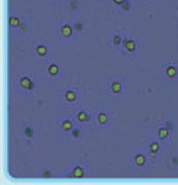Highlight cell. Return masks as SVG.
Wrapping results in <instances>:
<instances>
[{
    "label": "cell",
    "instance_id": "obj_1",
    "mask_svg": "<svg viewBox=\"0 0 178 185\" xmlns=\"http://www.w3.org/2000/svg\"><path fill=\"white\" fill-rule=\"evenodd\" d=\"M19 85L22 86L23 89H27V91H29V89H32V88H34V82H32L28 76H22V77H21V80H19Z\"/></svg>",
    "mask_w": 178,
    "mask_h": 185
},
{
    "label": "cell",
    "instance_id": "obj_2",
    "mask_svg": "<svg viewBox=\"0 0 178 185\" xmlns=\"http://www.w3.org/2000/svg\"><path fill=\"white\" fill-rule=\"evenodd\" d=\"M123 42H124V47H126V50H127V51H134V50H136V42H134L133 40L126 38Z\"/></svg>",
    "mask_w": 178,
    "mask_h": 185
},
{
    "label": "cell",
    "instance_id": "obj_3",
    "mask_svg": "<svg viewBox=\"0 0 178 185\" xmlns=\"http://www.w3.org/2000/svg\"><path fill=\"white\" fill-rule=\"evenodd\" d=\"M60 34L64 36V38H69V36L72 35V26L70 25H63L60 28Z\"/></svg>",
    "mask_w": 178,
    "mask_h": 185
},
{
    "label": "cell",
    "instance_id": "obj_4",
    "mask_svg": "<svg viewBox=\"0 0 178 185\" xmlns=\"http://www.w3.org/2000/svg\"><path fill=\"white\" fill-rule=\"evenodd\" d=\"M158 152H159V143L152 141V143L149 144V153H150V155H156Z\"/></svg>",
    "mask_w": 178,
    "mask_h": 185
},
{
    "label": "cell",
    "instance_id": "obj_5",
    "mask_svg": "<svg viewBox=\"0 0 178 185\" xmlns=\"http://www.w3.org/2000/svg\"><path fill=\"white\" fill-rule=\"evenodd\" d=\"M76 118H78L79 121H83V122H86V121L91 120V117H89L88 112H85V111H79L78 115H76Z\"/></svg>",
    "mask_w": 178,
    "mask_h": 185
},
{
    "label": "cell",
    "instance_id": "obj_6",
    "mask_svg": "<svg viewBox=\"0 0 178 185\" xmlns=\"http://www.w3.org/2000/svg\"><path fill=\"white\" fill-rule=\"evenodd\" d=\"M35 53H37L38 56H45V54H47V47L43 45V44H38V45L35 47Z\"/></svg>",
    "mask_w": 178,
    "mask_h": 185
},
{
    "label": "cell",
    "instance_id": "obj_7",
    "mask_svg": "<svg viewBox=\"0 0 178 185\" xmlns=\"http://www.w3.org/2000/svg\"><path fill=\"white\" fill-rule=\"evenodd\" d=\"M61 128L64 130V131H72L73 130V124H72V121L70 120H64L61 122Z\"/></svg>",
    "mask_w": 178,
    "mask_h": 185
},
{
    "label": "cell",
    "instance_id": "obj_8",
    "mask_svg": "<svg viewBox=\"0 0 178 185\" xmlns=\"http://www.w3.org/2000/svg\"><path fill=\"white\" fill-rule=\"evenodd\" d=\"M72 175H73L74 178H82V176H83V169H82L80 166H76V168L72 170Z\"/></svg>",
    "mask_w": 178,
    "mask_h": 185
},
{
    "label": "cell",
    "instance_id": "obj_9",
    "mask_svg": "<svg viewBox=\"0 0 178 185\" xmlns=\"http://www.w3.org/2000/svg\"><path fill=\"white\" fill-rule=\"evenodd\" d=\"M145 162H146V159H145L143 155H137V156L134 157V163H136L137 166H143Z\"/></svg>",
    "mask_w": 178,
    "mask_h": 185
},
{
    "label": "cell",
    "instance_id": "obj_10",
    "mask_svg": "<svg viewBox=\"0 0 178 185\" xmlns=\"http://www.w3.org/2000/svg\"><path fill=\"white\" fill-rule=\"evenodd\" d=\"M64 98H66V101H69V102H73V101L76 99V93H74L73 91H66V93H64Z\"/></svg>",
    "mask_w": 178,
    "mask_h": 185
},
{
    "label": "cell",
    "instance_id": "obj_11",
    "mask_svg": "<svg viewBox=\"0 0 178 185\" xmlns=\"http://www.w3.org/2000/svg\"><path fill=\"white\" fill-rule=\"evenodd\" d=\"M9 23H10V26L16 28V26L21 25V20H19V18H16V16H10V18H9Z\"/></svg>",
    "mask_w": 178,
    "mask_h": 185
},
{
    "label": "cell",
    "instance_id": "obj_12",
    "mask_svg": "<svg viewBox=\"0 0 178 185\" xmlns=\"http://www.w3.org/2000/svg\"><path fill=\"white\" fill-rule=\"evenodd\" d=\"M165 73H167L168 77H174V76L177 75V69H175L174 66H168L167 70H165Z\"/></svg>",
    "mask_w": 178,
    "mask_h": 185
},
{
    "label": "cell",
    "instance_id": "obj_13",
    "mask_svg": "<svg viewBox=\"0 0 178 185\" xmlns=\"http://www.w3.org/2000/svg\"><path fill=\"white\" fill-rule=\"evenodd\" d=\"M57 73H58V66H57V64H50V66H48V75L56 76Z\"/></svg>",
    "mask_w": 178,
    "mask_h": 185
},
{
    "label": "cell",
    "instance_id": "obj_14",
    "mask_svg": "<svg viewBox=\"0 0 178 185\" xmlns=\"http://www.w3.org/2000/svg\"><path fill=\"white\" fill-rule=\"evenodd\" d=\"M111 91L114 92V93H118L120 91H121V85H120V82H112L111 83Z\"/></svg>",
    "mask_w": 178,
    "mask_h": 185
},
{
    "label": "cell",
    "instance_id": "obj_15",
    "mask_svg": "<svg viewBox=\"0 0 178 185\" xmlns=\"http://www.w3.org/2000/svg\"><path fill=\"white\" fill-rule=\"evenodd\" d=\"M158 135H159V139H167V137H168V128L161 127V128L158 130Z\"/></svg>",
    "mask_w": 178,
    "mask_h": 185
},
{
    "label": "cell",
    "instance_id": "obj_16",
    "mask_svg": "<svg viewBox=\"0 0 178 185\" xmlns=\"http://www.w3.org/2000/svg\"><path fill=\"white\" fill-rule=\"evenodd\" d=\"M23 134L27 135V139H31L32 135H34V130L29 126H27V127H25V130H23Z\"/></svg>",
    "mask_w": 178,
    "mask_h": 185
},
{
    "label": "cell",
    "instance_id": "obj_17",
    "mask_svg": "<svg viewBox=\"0 0 178 185\" xmlns=\"http://www.w3.org/2000/svg\"><path fill=\"white\" fill-rule=\"evenodd\" d=\"M107 115L104 114V112H99L98 114V122H99V124H105V122H107Z\"/></svg>",
    "mask_w": 178,
    "mask_h": 185
},
{
    "label": "cell",
    "instance_id": "obj_18",
    "mask_svg": "<svg viewBox=\"0 0 178 185\" xmlns=\"http://www.w3.org/2000/svg\"><path fill=\"white\" fill-rule=\"evenodd\" d=\"M120 6H121L123 10H129V9H130V2H129V0H124V2H123Z\"/></svg>",
    "mask_w": 178,
    "mask_h": 185
},
{
    "label": "cell",
    "instance_id": "obj_19",
    "mask_svg": "<svg viewBox=\"0 0 178 185\" xmlns=\"http://www.w3.org/2000/svg\"><path fill=\"white\" fill-rule=\"evenodd\" d=\"M72 135H73L74 139H78L79 135H80V130H79V128H73V130H72Z\"/></svg>",
    "mask_w": 178,
    "mask_h": 185
},
{
    "label": "cell",
    "instance_id": "obj_20",
    "mask_svg": "<svg viewBox=\"0 0 178 185\" xmlns=\"http://www.w3.org/2000/svg\"><path fill=\"white\" fill-rule=\"evenodd\" d=\"M112 42L116 44V45H118V44L121 42V36H120V35H114V38H112Z\"/></svg>",
    "mask_w": 178,
    "mask_h": 185
},
{
    "label": "cell",
    "instance_id": "obj_21",
    "mask_svg": "<svg viewBox=\"0 0 178 185\" xmlns=\"http://www.w3.org/2000/svg\"><path fill=\"white\" fill-rule=\"evenodd\" d=\"M74 29H76V31H82V29H83L82 22H74Z\"/></svg>",
    "mask_w": 178,
    "mask_h": 185
},
{
    "label": "cell",
    "instance_id": "obj_22",
    "mask_svg": "<svg viewBox=\"0 0 178 185\" xmlns=\"http://www.w3.org/2000/svg\"><path fill=\"white\" fill-rule=\"evenodd\" d=\"M163 126H165V128H168V130H172V128H174V124H172L171 121H165Z\"/></svg>",
    "mask_w": 178,
    "mask_h": 185
},
{
    "label": "cell",
    "instance_id": "obj_23",
    "mask_svg": "<svg viewBox=\"0 0 178 185\" xmlns=\"http://www.w3.org/2000/svg\"><path fill=\"white\" fill-rule=\"evenodd\" d=\"M70 7H72L73 10H76V9H78V7H79V5H78V2H74V0H72V2H70Z\"/></svg>",
    "mask_w": 178,
    "mask_h": 185
},
{
    "label": "cell",
    "instance_id": "obj_24",
    "mask_svg": "<svg viewBox=\"0 0 178 185\" xmlns=\"http://www.w3.org/2000/svg\"><path fill=\"white\" fill-rule=\"evenodd\" d=\"M43 175H44V176H47V178H50V176H51V172H50V170L47 169V170H44V172H43Z\"/></svg>",
    "mask_w": 178,
    "mask_h": 185
},
{
    "label": "cell",
    "instance_id": "obj_25",
    "mask_svg": "<svg viewBox=\"0 0 178 185\" xmlns=\"http://www.w3.org/2000/svg\"><path fill=\"white\" fill-rule=\"evenodd\" d=\"M171 160H172V163H174L175 166H178V156H174Z\"/></svg>",
    "mask_w": 178,
    "mask_h": 185
},
{
    "label": "cell",
    "instance_id": "obj_26",
    "mask_svg": "<svg viewBox=\"0 0 178 185\" xmlns=\"http://www.w3.org/2000/svg\"><path fill=\"white\" fill-rule=\"evenodd\" d=\"M124 2V0H114V3H117V5H121Z\"/></svg>",
    "mask_w": 178,
    "mask_h": 185
}]
</instances>
